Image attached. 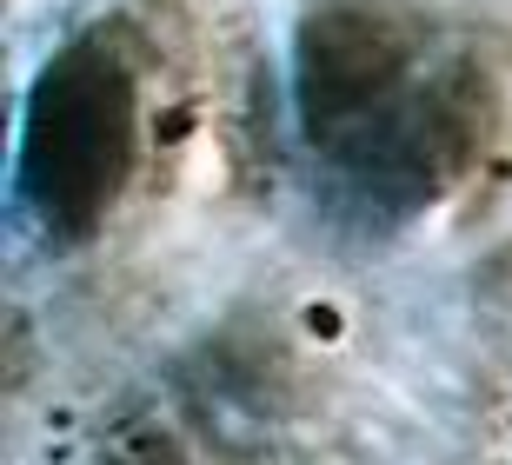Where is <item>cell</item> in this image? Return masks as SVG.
<instances>
[{"label":"cell","mask_w":512,"mask_h":465,"mask_svg":"<svg viewBox=\"0 0 512 465\" xmlns=\"http://www.w3.org/2000/svg\"><path fill=\"white\" fill-rule=\"evenodd\" d=\"M140 160V80L114 34L67 40L20 127V186L54 233L80 240L120 206Z\"/></svg>","instance_id":"cell-1"},{"label":"cell","mask_w":512,"mask_h":465,"mask_svg":"<svg viewBox=\"0 0 512 465\" xmlns=\"http://www.w3.org/2000/svg\"><path fill=\"white\" fill-rule=\"evenodd\" d=\"M413 74V34L380 7L340 0L306 14L293 47V87H300V127L320 147H353L366 133L393 127V100Z\"/></svg>","instance_id":"cell-2"}]
</instances>
